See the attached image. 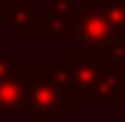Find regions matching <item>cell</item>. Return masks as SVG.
<instances>
[{
    "label": "cell",
    "instance_id": "6da1fadb",
    "mask_svg": "<svg viewBox=\"0 0 125 122\" xmlns=\"http://www.w3.org/2000/svg\"><path fill=\"white\" fill-rule=\"evenodd\" d=\"M58 67L82 108L125 105V64L111 61L102 50H67Z\"/></svg>",
    "mask_w": 125,
    "mask_h": 122
},
{
    "label": "cell",
    "instance_id": "7a4b0ae2",
    "mask_svg": "<svg viewBox=\"0 0 125 122\" xmlns=\"http://www.w3.org/2000/svg\"><path fill=\"white\" fill-rule=\"evenodd\" d=\"M23 81H26V111H23V116H29L32 122L73 119L79 113L82 105L76 102L61 67L26 64Z\"/></svg>",
    "mask_w": 125,
    "mask_h": 122
},
{
    "label": "cell",
    "instance_id": "3957f363",
    "mask_svg": "<svg viewBox=\"0 0 125 122\" xmlns=\"http://www.w3.org/2000/svg\"><path fill=\"white\" fill-rule=\"evenodd\" d=\"M73 41L79 50H102L111 61L125 64V38H119V32L102 3L79 0Z\"/></svg>",
    "mask_w": 125,
    "mask_h": 122
},
{
    "label": "cell",
    "instance_id": "277c9868",
    "mask_svg": "<svg viewBox=\"0 0 125 122\" xmlns=\"http://www.w3.org/2000/svg\"><path fill=\"white\" fill-rule=\"evenodd\" d=\"M0 26L12 38H41L38 0H0Z\"/></svg>",
    "mask_w": 125,
    "mask_h": 122
},
{
    "label": "cell",
    "instance_id": "5b68a950",
    "mask_svg": "<svg viewBox=\"0 0 125 122\" xmlns=\"http://www.w3.org/2000/svg\"><path fill=\"white\" fill-rule=\"evenodd\" d=\"M76 12H79V0H47V6L41 9V38L47 41L73 38Z\"/></svg>",
    "mask_w": 125,
    "mask_h": 122
},
{
    "label": "cell",
    "instance_id": "8992f818",
    "mask_svg": "<svg viewBox=\"0 0 125 122\" xmlns=\"http://www.w3.org/2000/svg\"><path fill=\"white\" fill-rule=\"evenodd\" d=\"M23 111H26L23 73L15 79H0V119L3 116H23Z\"/></svg>",
    "mask_w": 125,
    "mask_h": 122
},
{
    "label": "cell",
    "instance_id": "52a82bcc",
    "mask_svg": "<svg viewBox=\"0 0 125 122\" xmlns=\"http://www.w3.org/2000/svg\"><path fill=\"white\" fill-rule=\"evenodd\" d=\"M23 67H26V58H23L21 50L0 52V79H15V76L23 73Z\"/></svg>",
    "mask_w": 125,
    "mask_h": 122
},
{
    "label": "cell",
    "instance_id": "ba28073f",
    "mask_svg": "<svg viewBox=\"0 0 125 122\" xmlns=\"http://www.w3.org/2000/svg\"><path fill=\"white\" fill-rule=\"evenodd\" d=\"M102 6H105V12L111 15L114 26L119 32V38H125V0H102Z\"/></svg>",
    "mask_w": 125,
    "mask_h": 122
}]
</instances>
